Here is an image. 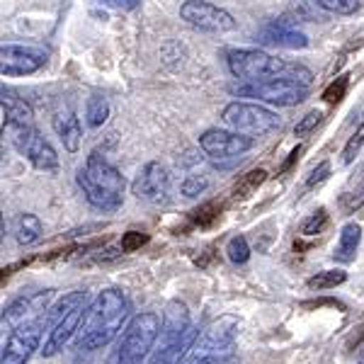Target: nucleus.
<instances>
[{"label": "nucleus", "instance_id": "27", "mask_svg": "<svg viewBox=\"0 0 364 364\" xmlns=\"http://www.w3.org/2000/svg\"><path fill=\"white\" fill-rule=\"evenodd\" d=\"M219 216H221V204L219 202H207L199 209L192 211V224L199 226V228H207V226L214 224Z\"/></svg>", "mask_w": 364, "mask_h": 364}, {"label": "nucleus", "instance_id": "4", "mask_svg": "<svg viewBox=\"0 0 364 364\" xmlns=\"http://www.w3.org/2000/svg\"><path fill=\"white\" fill-rule=\"evenodd\" d=\"M197 338V328L190 323V311L182 301H170L163 311V331L156 350L146 364H180Z\"/></svg>", "mask_w": 364, "mask_h": 364}, {"label": "nucleus", "instance_id": "28", "mask_svg": "<svg viewBox=\"0 0 364 364\" xmlns=\"http://www.w3.org/2000/svg\"><path fill=\"white\" fill-rule=\"evenodd\" d=\"M207 190H209V178H207V175H197V173L187 175V178L182 180V185H180V192L187 199H195L199 195H204Z\"/></svg>", "mask_w": 364, "mask_h": 364}, {"label": "nucleus", "instance_id": "10", "mask_svg": "<svg viewBox=\"0 0 364 364\" xmlns=\"http://www.w3.org/2000/svg\"><path fill=\"white\" fill-rule=\"evenodd\" d=\"M180 17L187 25L202 29V32H209V34L233 32V29L238 27V22L233 20V15L228 13V10L209 3V0H185V3L180 5Z\"/></svg>", "mask_w": 364, "mask_h": 364}, {"label": "nucleus", "instance_id": "24", "mask_svg": "<svg viewBox=\"0 0 364 364\" xmlns=\"http://www.w3.org/2000/svg\"><path fill=\"white\" fill-rule=\"evenodd\" d=\"M265 180H267V170H262V168H255V170H250V173L240 175L238 182L233 185V199L250 197Z\"/></svg>", "mask_w": 364, "mask_h": 364}, {"label": "nucleus", "instance_id": "14", "mask_svg": "<svg viewBox=\"0 0 364 364\" xmlns=\"http://www.w3.org/2000/svg\"><path fill=\"white\" fill-rule=\"evenodd\" d=\"M54 296V289H44V291H34V294L20 296L15 301H10L8 306L3 309V331L13 333L25 323H32L37 318H44L46 311H49V301Z\"/></svg>", "mask_w": 364, "mask_h": 364}, {"label": "nucleus", "instance_id": "25", "mask_svg": "<svg viewBox=\"0 0 364 364\" xmlns=\"http://www.w3.org/2000/svg\"><path fill=\"white\" fill-rule=\"evenodd\" d=\"M85 119H87V127H92V129L102 127L105 122L109 119V102H107V97L92 95L90 100H87V105H85Z\"/></svg>", "mask_w": 364, "mask_h": 364}, {"label": "nucleus", "instance_id": "32", "mask_svg": "<svg viewBox=\"0 0 364 364\" xmlns=\"http://www.w3.org/2000/svg\"><path fill=\"white\" fill-rule=\"evenodd\" d=\"M362 146H364V124H360V129H357V132L348 139V144H345V149H343L345 166H352V163H355V158L360 156Z\"/></svg>", "mask_w": 364, "mask_h": 364}, {"label": "nucleus", "instance_id": "21", "mask_svg": "<svg viewBox=\"0 0 364 364\" xmlns=\"http://www.w3.org/2000/svg\"><path fill=\"white\" fill-rule=\"evenodd\" d=\"M360 240H362V226L350 221V224L343 226L340 231V240L336 245V252H333V260L343 262V265H350L357 255V248H360Z\"/></svg>", "mask_w": 364, "mask_h": 364}, {"label": "nucleus", "instance_id": "35", "mask_svg": "<svg viewBox=\"0 0 364 364\" xmlns=\"http://www.w3.org/2000/svg\"><path fill=\"white\" fill-rule=\"evenodd\" d=\"M328 178H331V163L323 161L314 170H311V175H309V180H306V190H314V187L323 185V182H326Z\"/></svg>", "mask_w": 364, "mask_h": 364}, {"label": "nucleus", "instance_id": "39", "mask_svg": "<svg viewBox=\"0 0 364 364\" xmlns=\"http://www.w3.org/2000/svg\"><path fill=\"white\" fill-rule=\"evenodd\" d=\"M355 364H364V343H360V348H357V355H355Z\"/></svg>", "mask_w": 364, "mask_h": 364}, {"label": "nucleus", "instance_id": "13", "mask_svg": "<svg viewBox=\"0 0 364 364\" xmlns=\"http://www.w3.org/2000/svg\"><path fill=\"white\" fill-rule=\"evenodd\" d=\"M87 306L90 304H80V306L66 311L63 316H56V318H46V326H49V333H46V340L42 345V357H56L66 345L78 336L80 323H83Z\"/></svg>", "mask_w": 364, "mask_h": 364}, {"label": "nucleus", "instance_id": "8", "mask_svg": "<svg viewBox=\"0 0 364 364\" xmlns=\"http://www.w3.org/2000/svg\"><path fill=\"white\" fill-rule=\"evenodd\" d=\"M221 119L226 122L233 132L245 134L250 139H260L267 134L277 132L282 127V119L277 112H272L265 105L257 102H231L224 107Z\"/></svg>", "mask_w": 364, "mask_h": 364}, {"label": "nucleus", "instance_id": "11", "mask_svg": "<svg viewBox=\"0 0 364 364\" xmlns=\"http://www.w3.org/2000/svg\"><path fill=\"white\" fill-rule=\"evenodd\" d=\"M8 132H10V141H13L15 149L37 170L51 173V170L58 168V154L54 151V146H51L34 127H8Z\"/></svg>", "mask_w": 364, "mask_h": 364}, {"label": "nucleus", "instance_id": "12", "mask_svg": "<svg viewBox=\"0 0 364 364\" xmlns=\"http://www.w3.org/2000/svg\"><path fill=\"white\" fill-rule=\"evenodd\" d=\"M46 328V316L32 323H25L17 331L10 333L8 343L3 345V355H0V364H27L32 355L39 350Z\"/></svg>", "mask_w": 364, "mask_h": 364}, {"label": "nucleus", "instance_id": "19", "mask_svg": "<svg viewBox=\"0 0 364 364\" xmlns=\"http://www.w3.org/2000/svg\"><path fill=\"white\" fill-rule=\"evenodd\" d=\"M0 109H3V127H32L34 122V109L29 107L22 97L13 95V92L3 90L0 95Z\"/></svg>", "mask_w": 364, "mask_h": 364}, {"label": "nucleus", "instance_id": "33", "mask_svg": "<svg viewBox=\"0 0 364 364\" xmlns=\"http://www.w3.org/2000/svg\"><path fill=\"white\" fill-rule=\"evenodd\" d=\"M323 10L336 15H355L360 10V0H316Z\"/></svg>", "mask_w": 364, "mask_h": 364}, {"label": "nucleus", "instance_id": "16", "mask_svg": "<svg viewBox=\"0 0 364 364\" xmlns=\"http://www.w3.org/2000/svg\"><path fill=\"white\" fill-rule=\"evenodd\" d=\"M46 54L39 46H20V44H3L0 49V70L3 75H29L37 73L46 63Z\"/></svg>", "mask_w": 364, "mask_h": 364}, {"label": "nucleus", "instance_id": "15", "mask_svg": "<svg viewBox=\"0 0 364 364\" xmlns=\"http://www.w3.org/2000/svg\"><path fill=\"white\" fill-rule=\"evenodd\" d=\"M132 190L139 199H144V202H149V204H156V207L168 204V199H170V173H168V168L161 166V163H156V161L146 163V166L139 170Z\"/></svg>", "mask_w": 364, "mask_h": 364}, {"label": "nucleus", "instance_id": "6", "mask_svg": "<svg viewBox=\"0 0 364 364\" xmlns=\"http://www.w3.org/2000/svg\"><path fill=\"white\" fill-rule=\"evenodd\" d=\"M240 321L236 316H219L204 328L202 333H197L192 348L187 350V355L182 357L180 364H211L219 357H224L231 352L233 340L238 336Z\"/></svg>", "mask_w": 364, "mask_h": 364}, {"label": "nucleus", "instance_id": "18", "mask_svg": "<svg viewBox=\"0 0 364 364\" xmlns=\"http://www.w3.org/2000/svg\"><path fill=\"white\" fill-rule=\"evenodd\" d=\"M51 127H54L56 136L61 139L63 149L68 154H78L80 144H83V127H80V119L75 117L70 109H58L51 119Z\"/></svg>", "mask_w": 364, "mask_h": 364}, {"label": "nucleus", "instance_id": "9", "mask_svg": "<svg viewBox=\"0 0 364 364\" xmlns=\"http://www.w3.org/2000/svg\"><path fill=\"white\" fill-rule=\"evenodd\" d=\"M199 149L214 161V166L231 168L245 151L252 149V139L238 132H226V129H207L199 136Z\"/></svg>", "mask_w": 364, "mask_h": 364}, {"label": "nucleus", "instance_id": "7", "mask_svg": "<svg viewBox=\"0 0 364 364\" xmlns=\"http://www.w3.org/2000/svg\"><path fill=\"white\" fill-rule=\"evenodd\" d=\"M228 92L236 97H252L257 102L277 105V107H294L309 97V87L299 85L287 78H267V80H240L228 85Z\"/></svg>", "mask_w": 364, "mask_h": 364}, {"label": "nucleus", "instance_id": "17", "mask_svg": "<svg viewBox=\"0 0 364 364\" xmlns=\"http://www.w3.org/2000/svg\"><path fill=\"white\" fill-rule=\"evenodd\" d=\"M260 42L267 46H279V49H306L309 37L291 27L287 20L269 22V25L260 32Z\"/></svg>", "mask_w": 364, "mask_h": 364}, {"label": "nucleus", "instance_id": "3", "mask_svg": "<svg viewBox=\"0 0 364 364\" xmlns=\"http://www.w3.org/2000/svg\"><path fill=\"white\" fill-rule=\"evenodd\" d=\"M226 61H228V70L240 80L287 78L306 87L314 83V73L306 66H301V63H287L260 49H231L226 51Z\"/></svg>", "mask_w": 364, "mask_h": 364}, {"label": "nucleus", "instance_id": "36", "mask_svg": "<svg viewBox=\"0 0 364 364\" xmlns=\"http://www.w3.org/2000/svg\"><path fill=\"white\" fill-rule=\"evenodd\" d=\"M97 5H105L109 10H122V13H129V10H136L141 5V0H95Z\"/></svg>", "mask_w": 364, "mask_h": 364}, {"label": "nucleus", "instance_id": "5", "mask_svg": "<svg viewBox=\"0 0 364 364\" xmlns=\"http://www.w3.org/2000/svg\"><path fill=\"white\" fill-rule=\"evenodd\" d=\"M161 331L163 316H158L156 311H141L117 338L114 350L107 355V364H144L151 350L156 348Z\"/></svg>", "mask_w": 364, "mask_h": 364}, {"label": "nucleus", "instance_id": "22", "mask_svg": "<svg viewBox=\"0 0 364 364\" xmlns=\"http://www.w3.org/2000/svg\"><path fill=\"white\" fill-rule=\"evenodd\" d=\"M44 233V226L42 221H39V216L34 214H20L15 221V238L17 243L22 245V248H29V245H34L39 238H42Z\"/></svg>", "mask_w": 364, "mask_h": 364}, {"label": "nucleus", "instance_id": "30", "mask_svg": "<svg viewBox=\"0 0 364 364\" xmlns=\"http://www.w3.org/2000/svg\"><path fill=\"white\" fill-rule=\"evenodd\" d=\"M323 122V112L321 109H311L309 114H304L301 119L296 122V127H294V136L299 139H306L311 136V134L316 132V127H318Z\"/></svg>", "mask_w": 364, "mask_h": 364}, {"label": "nucleus", "instance_id": "34", "mask_svg": "<svg viewBox=\"0 0 364 364\" xmlns=\"http://www.w3.org/2000/svg\"><path fill=\"white\" fill-rule=\"evenodd\" d=\"M149 243V233H141V231H127L124 236H122V250L124 252H134L139 250L141 245Z\"/></svg>", "mask_w": 364, "mask_h": 364}, {"label": "nucleus", "instance_id": "2", "mask_svg": "<svg viewBox=\"0 0 364 364\" xmlns=\"http://www.w3.org/2000/svg\"><path fill=\"white\" fill-rule=\"evenodd\" d=\"M75 185L80 187L87 204L97 211H117L124 204V175L95 151L87 156L85 166L78 170Z\"/></svg>", "mask_w": 364, "mask_h": 364}, {"label": "nucleus", "instance_id": "38", "mask_svg": "<svg viewBox=\"0 0 364 364\" xmlns=\"http://www.w3.org/2000/svg\"><path fill=\"white\" fill-rule=\"evenodd\" d=\"M211 364H240V357H238V355H233V352H228V355L219 357V360H214Z\"/></svg>", "mask_w": 364, "mask_h": 364}, {"label": "nucleus", "instance_id": "1", "mask_svg": "<svg viewBox=\"0 0 364 364\" xmlns=\"http://www.w3.org/2000/svg\"><path fill=\"white\" fill-rule=\"evenodd\" d=\"M129 299L119 289H105L95 296V301L87 306V314L80 331L75 336V348L85 352H95L107 348L112 340L122 336V328L129 326Z\"/></svg>", "mask_w": 364, "mask_h": 364}, {"label": "nucleus", "instance_id": "20", "mask_svg": "<svg viewBox=\"0 0 364 364\" xmlns=\"http://www.w3.org/2000/svg\"><path fill=\"white\" fill-rule=\"evenodd\" d=\"M338 207L343 214H355V211L364 207V163L357 166V170L348 178L343 190H340Z\"/></svg>", "mask_w": 364, "mask_h": 364}, {"label": "nucleus", "instance_id": "26", "mask_svg": "<svg viewBox=\"0 0 364 364\" xmlns=\"http://www.w3.org/2000/svg\"><path fill=\"white\" fill-rule=\"evenodd\" d=\"M226 255H228V260H231L233 265H245V262L250 260V245H248V240H245V236L228 238Z\"/></svg>", "mask_w": 364, "mask_h": 364}, {"label": "nucleus", "instance_id": "31", "mask_svg": "<svg viewBox=\"0 0 364 364\" xmlns=\"http://www.w3.org/2000/svg\"><path fill=\"white\" fill-rule=\"evenodd\" d=\"M348 85H350V75H338V78L323 90V100H326L328 105H338L340 100L348 95Z\"/></svg>", "mask_w": 364, "mask_h": 364}, {"label": "nucleus", "instance_id": "29", "mask_svg": "<svg viewBox=\"0 0 364 364\" xmlns=\"http://www.w3.org/2000/svg\"><path fill=\"white\" fill-rule=\"evenodd\" d=\"M328 224H331V216H328L326 209L314 211V214L301 224V236H321V233L328 228Z\"/></svg>", "mask_w": 364, "mask_h": 364}, {"label": "nucleus", "instance_id": "37", "mask_svg": "<svg viewBox=\"0 0 364 364\" xmlns=\"http://www.w3.org/2000/svg\"><path fill=\"white\" fill-rule=\"evenodd\" d=\"M301 146H296V149L294 151H291V154H289V158H287V161L284 163H282V168H279V173H287V170H289L291 166H294V163L299 161V156H301Z\"/></svg>", "mask_w": 364, "mask_h": 364}, {"label": "nucleus", "instance_id": "23", "mask_svg": "<svg viewBox=\"0 0 364 364\" xmlns=\"http://www.w3.org/2000/svg\"><path fill=\"white\" fill-rule=\"evenodd\" d=\"M348 282V272L345 269H321V272H316L314 277H309L306 287L314 291H328V289H336V287L345 284Z\"/></svg>", "mask_w": 364, "mask_h": 364}]
</instances>
